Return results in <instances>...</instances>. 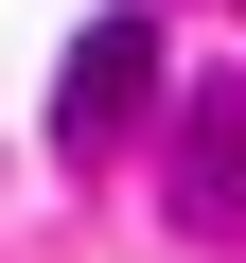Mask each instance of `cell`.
Returning <instances> with one entry per match:
<instances>
[{"mask_svg": "<svg viewBox=\"0 0 246 263\" xmlns=\"http://www.w3.org/2000/svg\"><path fill=\"white\" fill-rule=\"evenodd\" d=\"M159 105V18L123 0V18H88L71 35V70H53V158L88 176V158H123V123Z\"/></svg>", "mask_w": 246, "mask_h": 263, "instance_id": "1", "label": "cell"}, {"mask_svg": "<svg viewBox=\"0 0 246 263\" xmlns=\"http://www.w3.org/2000/svg\"><path fill=\"white\" fill-rule=\"evenodd\" d=\"M176 228L194 246H246V88H194L176 105Z\"/></svg>", "mask_w": 246, "mask_h": 263, "instance_id": "2", "label": "cell"}]
</instances>
